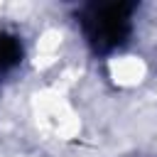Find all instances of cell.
Returning a JSON list of instances; mask_svg holds the SVG:
<instances>
[{"instance_id": "cell-1", "label": "cell", "mask_w": 157, "mask_h": 157, "mask_svg": "<svg viewBox=\"0 0 157 157\" xmlns=\"http://www.w3.org/2000/svg\"><path fill=\"white\" fill-rule=\"evenodd\" d=\"M132 12V2H91L81 7L78 25L96 52H113L130 37Z\"/></svg>"}, {"instance_id": "cell-2", "label": "cell", "mask_w": 157, "mask_h": 157, "mask_svg": "<svg viewBox=\"0 0 157 157\" xmlns=\"http://www.w3.org/2000/svg\"><path fill=\"white\" fill-rule=\"evenodd\" d=\"M22 61V44L15 34L0 32V76Z\"/></svg>"}]
</instances>
